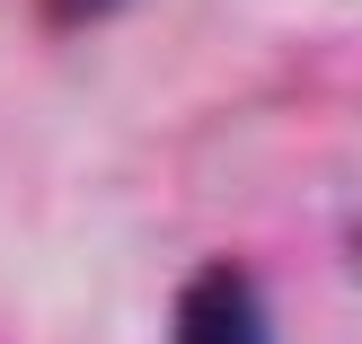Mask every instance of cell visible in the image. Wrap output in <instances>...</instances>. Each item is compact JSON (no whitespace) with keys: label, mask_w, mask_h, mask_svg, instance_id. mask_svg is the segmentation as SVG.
Listing matches in <instances>:
<instances>
[{"label":"cell","mask_w":362,"mask_h":344,"mask_svg":"<svg viewBox=\"0 0 362 344\" xmlns=\"http://www.w3.org/2000/svg\"><path fill=\"white\" fill-rule=\"evenodd\" d=\"M168 344H274L265 283L247 274V265H230V256H221V265H204V274H186Z\"/></svg>","instance_id":"cell-1"}]
</instances>
